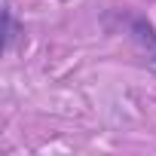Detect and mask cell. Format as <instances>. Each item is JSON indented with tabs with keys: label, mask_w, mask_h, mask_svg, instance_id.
<instances>
[{
	"label": "cell",
	"mask_w": 156,
	"mask_h": 156,
	"mask_svg": "<svg viewBox=\"0 0 156 156\" xmlns=\"http://www.w3.org/2000/svg\"><path fill=\"white\" fill-rule=\"evenodd\" d=\"M0 46H3V52H12L16 49V43L22 40V34H25V25H19V19H16V12H12V6L9 3H3V9H0Z\"/></svg>",
	"instance_id": "7a4b0ae2"
},
{
	"label": "cell",
	"mask_w": 156,
	"mask_h": 156,
	"mask_svg": "<svg viewBox=\"0 0 156 156\" xmlns=\"http://www.w3.org/2000/svg\"><path fill=\"white\" fill-rule=\"evenodd\" d=\"M119 28L147 64H156V25L141 12H119Z\"/></svg>",
	"instance_id": "6da1fadb"
}]
</instances>
